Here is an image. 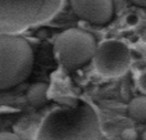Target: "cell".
I'll use <instances>...</instances> for the list:
<instances>
[{"instance_id":"cell-9","label":"cell","mask_w":146,"mask_h":140,"mask_svg":"<svg viewBox=\"0 0 146 140\" xmlns=\"http://www.w3.org/2000/svg\"><path fill=\"white\" fill-rule=\"evenodd\" d=\"M121 136H122L123 140H136L137 139V133H136V130L128 127V129H124V130L122 131Z\"/></svg>"},{"instance_id":"cell-7","label":"cell","mask_w":146,"mask_h":140,"mask_svg":"<svg viewBox=\"0 0 146 140\" xmlns=\"http://www.w3.org/2000/svg\"><path fill=\"white\" fill-rule=\"evenodd\" d=\"M48 90L49 85L45 82H36L27 89L26 97L30 104L33 107H41L48 102Z\"/></svg>"},{"instance_id":"cell-3","label":"cell","mask_w":146,"mask_h":140,"mask_svg":"<svg viewBox=\"0 0 146 140\" xmlns=\"http://www.w3.org/2000/svg\"><path fill=\"white\" fill-rule=\"evenodd\" d=\"M32 67L30 43L17 33H0V90H9L26 81Z\"/></svg>"},{"instance_id":"cell-8","label":"cell","mask_w":146,"mask_h":140,"mask_svg":"<svg viewBox=\"0 0 146 140\" xmlns=\"http://www.w3.org/2000/svg\"><path fill=\"white\" fill-rule=\"evenodd\" d=\"M128 116L137 122H146V95L136 97L128 103Z\"/></svg>"},{"instance_id":"cell-13","label":"cell","mask_w":146,"mask_h":140,"mask_svg":"<svg viewBox=\"0 0 146 140\" xmlns=\"http://www.w3.org/2000/svg\"><path fill=\"white\" fill-rule=\"evenodd\" d=\"M131 1H133L135 4L140 5V7H146V0H131Z\"/></svg>"},{"instance_id":"cell-5","label":"cell","mask_w":146,"mask_h":140,"mask_svg":"<svg viewBox=\"0 0 146 140\" xmlns=\"http://www.w3.org/2000/svg\"><path fill=\"white\" fill-rule=\"evenodd\" d=\"M132 62L131 50L119 40H105L98 45L94 55V68L101 76L118 77L128 71Z\"/></svg>"},{"instance_id":"cell-12","label":"cell","mask_w":146,"mask_h":140,"mask_svg":"<svg viewBox=\"0 0 146 140\" xmlns=\"http://www.w3.org/2000/svg\"><path fill=\"white\" fill-rule=\"evenodd\" d=\"M127 23L131 26H135L139 23V17H137L136 14H129L128 17H127Z\"/></svg>"},{"instance_id":"cell-6","label":"cell","mask_w":146,"mask_h":140,"mask_svg":"<svg viewBox=\"0 0 146 140\" xmlns=\"http://www.w3.org/2000/svg\"><path fill=\"white\" fill-rule=\"evenodd\" d=\"M78 18L98 26L106 25L114 14L113 0H69Z\"/></svg>"},{"instance_id":"cell-10","label":"cell","mask_w":146,"mask_h":140,"mask_svg":"<svg viewBox=\"0 0 146 140\" xmlns=\"http://www.w3.org/2000/svg\"><path fill=\"white\" fill-rule=\"evenodd\" d=\"M0 140H19L18 135L13 133H9V131H3L0 134Z\"/></svg>"},{"instance_id":"cell-2","label":"cell","mask_w":146,"mask_h":140,"mask_svg":"<svg viewBox=\"0 0 146 140\" xmlns=\"http://www.w3.org/2000/svg\"><path fill=\"white\" fill-rule=\"evenodd\" d=\"M63 0H0V33H21L50 21Z\"/></svg>"},{"instance_id":"cell-14","label":"cell","mask_w":146,"mask_h":140,"mask_svg":"<svg viewBox=\"0 0 146 140\" xmlns=\"http://www.w3.org/2000/svg\"><path fill=\"white\" fill-rule=\"evenodd\" d=\"M142 139H144V140H146V131H145L144 134H142Z\"/></svg>"},{"instance_id":"cell-11","label":"cell","mask_w":146,"mask_h":140,"mask_svg":"<svg viewBox=\"0 0 146 140\" xmlns=\"http://www.w3.org/2000/svg\"><path fill=\"white\" fill-rule=\"evenodd\" d=\"M137 84H139V89L141 90L144 94H146V72H144V73L140 76Z\"/></svg>"},{"instance_id":"cell-15","label":"cell","mask_w":146,"mask_h":140,"mask_svg":"<svg viewBox=\"0 0 146 140\" xmlns=\"http://www.w3.org/2000/svg\"><path fill=\"white\" fill-rule=\"evenodd\" d=\"M101 140H109V138H106L105 135H103V138H101Z\"/></svg>"},{"instance_id":"cell-4","label":"cell","mask_w":146,"mask_h":140,"mask_svg":"<svg viewBox=\"0 0 146 140\" xmlns=\"http://www.w3.org/2000/svg\"><path fill=\"white\" fill-rule=\"evenodd\" d=\"M98 43L90 32L81 28H69L56 36L54 51L59 63L69 71H74L94 59Z\"/></svg>"},{"instance_id":"cell-1","label":"cell","mask_w":146,"mask_h":140,"mask_svg":"<svg viewBox=\"0 0 146 140\" xmlns=\"http://www.w3.org/2000/svg\"><path fill=\"white\" fill-rule=\"evenodd\" d=\"M100 121L90 104L56 108L48 113L36 134V140H101Z\"/></svg>"}]
</instances>
